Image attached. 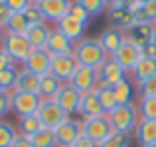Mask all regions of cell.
Returning a JSON list of instances; mask_svg holds the SVG:
<instances>
[{"instance_id":"1","label":"cell","mask_w":156,"mask_h":147,"mask_svg":"<svg viewBox=\"0 0 156 147\" xmlns=\"http://www.w3.org/2000/svg\"><path fill=\"white\" fill-rule=\"evenodd\" d=\"M73 56L77 58V62H79L81 66L93 68V70H99L107 60L111 58L103 50L99 38H83L81 42H77L75 50H73Z\"/></svg>"},{"instance_id":"2","label":"cell","mask_w":156,"mask_h":147,"mask_svg":"<svg viewBox=\"0 0 156 147\" xmlns=\"http://www.w3.org/2000/svg\"><path fill=\"white\" fill-rule=\"evenodd\" d=\"M111 121V127L117 133H125V135H130L134 133L138 121H140V111H138V105L134 104H119L113 111L107 113Z\"/></svg>"},{"instance_id":"3","label":"cell","mask_w":156,"mask_h":147,"mask_svg":"<svg viewBox=\"0 0 156 147\" xmlns=\"http://www.w3.org/2000/svg\"><path fill=\"white\" fill-rule=\"evenodd\" d=\"M42 97L36 92H10V111H14L18 117H26V115H36L42 105Z\"/></svg>"},{"instance_id":"4","label":"cell","mask_w":156,"mask_h":147,"mask_svg":"<svg viewBox=\"0 0 156 147\" xmlns=\"http://www.w3.org/2000/svg\"><path fill=\"white\" fill-rule=\"evenodd\" d=\"M36 115L40 117V121H42L44 127L51 129V131H55L61 123H65V121L69 119V115L59 107V104H57L55 100H44Z\"/></svg>"},{"instance_id":"5","label":"cell","mask_w":156,"mask_h":147,"mask_svg":"<svg viewBox=\"0 0 156 147\" xmlns=\"http://www.w3.org/2000/svg\"><path fill=\"white\" fill-rule=\"evenodd\" d=\"M0 48H2L14 62H20V64L26 62V58L32 54V50H34L24 34H6Z\"/></svg>"},{"instance_id":"6","label":"cell","mask_w":156,"mask_h":147,"mask_svg":"<svg viewBox=\"0 0 156 147\" xmlns=\"http://www.w3.org/2000/svg\"><path fill=\"white\" fill-rule=\"evenodd\" d=\"M111 58H113L126 74H130L134 68H136V64L142 60V50H140V46H136V44L125 40V44H122Z\"/></svg>"},{"instance_id":"7","label":"cell","mask_w":156,"mask_h":147,"mask_svg":"<svg viewBox=\"0 0 156 147\" xmlns=\"http://www.w3.org/2000/svg\"><path fill=\"white\" fill-rule=\"evenodd\" d=\"M81 64L77 62V58L73 54H61V56H51V68L50 72L57 80H61L63 84H69L73 77V74L77 72Z\"/></svg>"},{"instance_id":"8","label":"cell","mask_w":156,"mask_h":147,"mask_svg":"<svg viewBox=\"0 0 156 147\" xmlns=\"http://www.w3.org/2000/svg\"><path fill=\"white\" fill-rule=\"evenodd\" d=\"M81 131H83V135H87V137H91L93 141L101 143V141H105L107 137L113 133V127H111L109 117L101 115V117L83 119V121H81Z\"/></svg>"},{"instance_id":"9","label":"cell","mask_w":156,"mask_h":147,"mask_svg":"<svg viewBox=\"0 0 156 147\" xmlns=\"http://www.w3.org/2000/svg\"><path fill=\"white\" fill-rule=\"evenodd\" d=\"M69 84H71L81 96H83V93H89V92H95V89L99 88V72L93 70V68H87V66H79L77 72L73 74Z\"/></svg>"},{"instance_id":"10","label":"cell","mask_w":156,"mask_h":147,"mask_svg":"<svg viewBox=\"0 0 156 147\" xmlns=\"http://www.w3.org/2000/svg\"><path fill=\"white\" fill-rule=\"evenodd\" d=\"M71 0H40L38 6L44 14V20H50V22H59L71 10Z\"/></svg>"},{"instance_id":"11","label":"cell","mask_w":156,"mask_h":147,"mask_svg":"<svg viewBox=\"0 0 156 147\" xmlns=\"http://www.w3.org/2000/svg\"><path fill=\"white\" fill-rule=\"evenodd\" d=\"M55 101L59 104V107L63 109L67 115H73V113H79L81 93L77 92L71 84H63V88H61L59 93L55 96Z\"/></svg>"},{"instance_id":"12","label":"cell","mask_w":156,"mask_h":147,"mask_svg":"<svg viewBox=\"0 0 156 147\" xmlns=\"http://www.w3.org/2000/svg\"><path fill=\"white\" fill-rule=\"evenodd\" d=\"M154 30H156V24L154 22H138V24H133L129 30H125V38L129 42L136 44V46H144V44L152 42V36H154Z\"/></svg>"},{"instance_id":"13","label":"cell","mask_w":156,"mask_h":147,"mask_svg":"<svg viewBox=\"0 0 156 147\" xmlns=\"http://www.w3.org/2000/svg\"><path fill=\"white\" fill-rule=\"evenodd\" d=\"M51 68V54L48 50H32V54L24 62V70L36 74V76H44Z\"/></svg>"},{"instance_id":"14","label":"cell","mask_w":156,"mask_h":147,"mask_svg":"<svg viewBox=\"0 0 156 147\" xmlns=\"http://www.w3.org/2000/svg\"><path fill=\"white\" fill-rule=\"evenodd\" d=\"M79 115L83 117V119L107 115V111H105L103 104H101V97H99V93H97V89H95V92H89V93H83V96H81Z\"/></svg>"},{"instance_id":"15","label":"cell","mask_w":156,"mask_h":147,"mask_svg":"<svg viewBox=\"0 0 156 147\" xmlns=\"http://www.w3.org/2000/svg\"><path fill=\"white\" fill-rule=\"evenodd\" d=\"M83 135L81 131V121L71 119L69 117L65 123H61L59 127L55 129V137H57V145H65V147H73L79 137Z\"/></svg>"},{"instance_id":"16","label":"cell","mask_w":156,"mask_h":147,"mask_svg":"<svg viewBox=\"0 0 156 147\" xmlns=\"http://www.w3.org/2000/svg\"><path fill=\"white\" fill-rule=\"evenodd\" d=\"M97 72H99V85H111V88H113V85H117L119 81L126 80V72L122 70L113 58L107 60Z\"/></svg>"},{"instance_id":"17","label":"cell","mask_w":156,"mask_h":147,"mask_svg":"<svg viewBox=\"0 0 156 147\" xmlns=\"http://www.w3.org/2000/svg\"><path fill=\"white\" fill-rule=\"evenodd\" d=\"M46 50L50 52L51 56H61V54H73V50H75V44L71 42V40L67 38V36H63V32L57 30V28H53L50 32V38H48V46Z\"/></svg>"},{"instance_id":"18","label":"cell","mask_w":156,"mask_h":147,"mask_svg":"<svg viewBox=\"0 0 156 147\" xmlns=\"http://www.w3.org/2000/svg\"><path fill=\"white\" fill-rule=\"evenodd\" d=\"M125 32L121 28H115V26H109L107 30H103V34L99 36V42L103 46V50L107 52L109 56H113L119 48L125 44Z\"/></svg>"},{"instance_id":"19","label":"cell","mask_w":156,"mask_h":147,"mask_svg":"<svg viewBox=\"0 0 156 147\" xmlns=\"http://www.w3.org/2000/svg\"><path fill=\"white\" fill-rule=\"evenodd\" d=\"M85 28H87V26H85L83 22H79L77 18H73L71 14H67L63 20H59V22H57V30L63 32V36H67L73 44H77V42H81V40H83Z\"/></svg>"},{"instance_id":"20","label":"cell","mask_w":156,"mask_h":147,"mask_svg":"<svg viewBox=\"0 0 156 147\" xmlns=\"http://www.w3.org/2000/svg\"><path fill=\"white\" fill-rule=\"evenodd\" d=\"M63 88V81L57 80L51 72L40 76V88H38V93L42 100H55V96L59 93V89Z\"/></svg>"},{"instance_id":"21","label":"cell","mask_w":156,"mask_h":147,"mask_svg":"<svg viewBox=\"0 0 156 147\" xmlns=\"http://www.w3.org/2000/svg\"><path fill=\"white\" fill-rule=\"evenodd\" d=\"M134 137H136V141H138V145H140V147L156 143V121L140 117L136 129H134Z\"/></svg>"},{"instance_id":"22","label":"cell","mask_w":156,"mask_h":147,"mask_svg":"<svg viewBox=\"0 0 156 147\" xmlns=\"http://www.w3.org/2000/svg\"><path fill=\"white\" fill-rule=\"evenodd\" d=\"M50 32L51 28H48V24H36V26H30V30L26 32V38L28 42L32 44V48L34 50H46L48 46V38H50Z\"/></svg>"},{"instance_id":"23","label":"cell","mask_w":156,"mask_h":147,"mask_svg":"<svg viewBox=\"0 0 156 147\" xmlns=\"http://www.w3.org/2000/svg\"><path fill=\"white\" fill-rule=\"evenodd\" d=\"M130 76H133L136 85H140L142 81H146L152 76H156V58H142L136 64V68L130 72Z\"/></svg>"},{"instance_id":"24","label":"cell","mask_w":156,"mask_h":147,"mask_svg":"<svg viewBox=\"0 0 156 147\" xmlns=\"http://www.w3.org/2000/svg\"><path fill=\"white\" fill-rule=\"evenodd\" d=\"M109 22H111V26L121 28V30L125 32L134 24V20H133V14H130L129 8L119 6V8H111L109 10Z\"/></svg>"},{"instance_id":"25","label":"cell","mask_w":156,"mask_h":147,"mask_svg":"<svg viewBox=\"0 0 156 147\" xmlns=\"http://www.w3.org/2000/svg\"><path fill=\"white\" fill-rule=\"evenodd\" d=\"M113 92L117 96L119 104H133L134 96H136V85H134V81H130L126 77V80L119 81L117 85H113Z\"/></svg>"},{"instance_id":"26","label":"cell","mask_w":156,"mask_h":147,"mask_svg":"<svg viewBox=\"0 0 156 147\" xmlns=\"http://www.w3.org/2000/svg\"><path fill=\"white\" fill-rule=\"evenodd\" d=\"M40 88V76L28 72V70H18V80H16V89L18 92H36Z\"/></svg>"},{"instance_id":"27","label":"cell","mask_w":156,"mask_h":147,"mask_svg":"<svg viewBox=\"0 0 156 147\" xmlns=\"http://www.w3.org/2000/svg\"><path fill=\"white\" fill-rule=\"evenodd\" d=\"M4 28H6V34H26L30 30V24L24 18L22 12H12L4 22Z\"/></svg>"},{"instance_id":"28","label":"cell","mask_w":156,"mask_h":147,"mask_svg":"<svg viewBox=\"0 0 156 147\" xmlns=\"http://www.w3.org/2000/svg\"><path fill=\"white\" fill-rule=\"evenodd\" d=\"M40 129H44V125H42V121H40L38 115L18 117V131H20V135H26V137L32 139Z\"/></svg>"},{"instance_id":"29","label":"cell","mask_w":156,"mask_h":147,"mask_svg":"<svg viewBox=\"0 0 156 147\" xmlns=\"http://www.w3.org/2000/svg\"><path fill=\"white\" fill-rule=\"evenodd\" d=\"M97 93H99L101 104H103V107H105L107 113L113 111V109L119 105L117 96H115V92H113V88H111V85H99V88H97Z\"/></svg>"},{"instance_id":"30","label":"cell","mask_w":156,"mask_h":147,"mask_svg":"<svg viewBox=\"0 0 156 147\" xmlns=\"http://www.w3.org/2000/svg\"><path fill=\"white\" fill-rule=\"evenodd\" d=\"M32 143L36 147H57V137H55V131L51 129H40L34 137H32Z\"/></svg>"},{"instance_id":"31","label":"cell","mask_w":156,"mask_h":147,"mask_svg":"<svg viewBox=\"0 0 156 147\" xmlns=\"http://www.w3.org/2000/svg\"><path fill=\"white\" fill-rule=\"evenodd\" d=\"M18 133H16V127L8 121L0 119V147H12V143L16 141Z\"/></svg>"},{"instance_id":"32","label":"cell","mask_w":156,"mask_h":147,"mask_svg":"<svg viewBox=\"0 0 156 147\" xmlns=\"http://www.w3.org/2000/svg\"><path fill=\"white\" fill-rule=\"evenodd\" d=\"M138 111H140V117L156 121V96L140 97V101H138Z\"/></svg>"},{"instance_id":"33","label":"cell","mask_w":156,"mask_h":147,"mask_svg":"<svg viewBox=\"0 0 156 147\" xmlns=\"http://www.w3.org/2000/svg\"><path fill=\"white\" fill-rule=\"evenodd\" d=\"M99 147H130V135L113 131L105 141H101Z\"/></svg>"},{"instance_id":"34","label":"cell","mask_w":156,"mask_h":147,"mask_svg":"<svg viewBox=\"0 0 156 147\" xmlns=\"http://www.w3.org/2000/svg\"><path fill=\"white\" fill-rule=\"evenodd\" d=\"M16 80H18V70L12 68V70H6V72H0V89L4 92H14L16 89Z\"/></svg>"},{"instance_id":"35","label":"cell","mask_w":156,"mask_h":147,"mask_svg":"<svg viewBox=\"0 0 156 147\" xmlns=\"http://www.w3.org/2000/svg\"><path fill=\"white\" fill-rule=\"evenodd\" d=\"M22 14H24V18L28 20L30 26H36V24H44V22H46V20H44L42 10H40V6H38V4H34V2H32L30 6L22 12Z\"/></svg>"},{"instance_id":"36","label":"cell","mask_w":156,"mask_h":147,"mask_svg":"<svg viewBox=\"0 0 156 147\" xmlns=\"http://www.w3.org/2000/svg\"><path fill=\"white\" fill-rule=\"evenodd\" d=\"M77 4H81V6L85 8V10L89 12L91 16H97V14H101V12L105 10V0H75Z\"/></svg>"},{"instance_id":"37","label":"cell","mask_w":156,"mask_h":147,"mask_svg":"<svg viewBox=\"0 0 156 147\" xmlns=\"http://www.w3.org/2000/svg\"><path fill=\"white\" fill-rule=\"evenodd\" d=\"M138 88V96L140 97H152L156 96V76H152L150 80L142 81L140 85H136Z\"/></svg>"},{"instance_id":"38","label":"cell","mask_w":156,"mask_h":147,"mask_svg":"<svg viewBox=\"0 0 156 147\" xmlns=\"http://www.w3.org/2000/svg\"><path fill=\"white\" fill-rule=\"evenodd\" d=\"M69 14H71L73 18H77L79 22H83L85 26H87L89 20H91V14H89V12L85 10L81 4H77V2H73V4H71V10H69Z\"/></svg>"},{"instance_id":"39","label":"cell","mask_w":156,"mask_h":147,"mask_svg":"<svg viewBox=\"0 0 156 147\" xmlns=\"http://www.w3.org/2000/svg\"><path fill=\"white\" fill-rule=\"evenodd\" d=\"M142 10L148 22L156 24V0H148V2H142Z\"/></svg>"},{"instance_id":"40","label":"cell","mask_w":156,"mask_h":147,"mask_svg":"<svg viewBox=\"0 0 156 147\" xmlns=\"http://www.w3.org/2000/svg\"><path fill=\"white\" fill-rule=\"evenodd\" d=\"M4 4H6L12 12H24L32 2L30 0H4Z\"/></svg>"},{"instance_id":"41","label":"cell","mask_w":156,"mask_h":147,"mask_svg":"<svg viewBox=\"0 0 156 147\" xmlns=\"http://www.w3.org/2000/svg\"><path fill=\"white\" fill-rule=\"evenodd\" d=\"M10 111V92L0 89V117H4Z\"/></svg>"},{"instance_id":"42","label":"cell","mask_w":156,"mask_h":147,"mask_svg":"<svg viewBox=\"0 0 156 147\" xmlns=\"http://www.w3.org/2000/svg\"><path fill=\"white\" fill-rule=\"evenodd\" d=\"M12 68H16V62L10 58V56L6 54V52L0 48V72H6V70H12Z\"/></svg>"},{"instance_id":"43","label":"cell","mask_w":156,"mask_h":147,"mask_svg":"<svg viewBox=\"0 0 156 147\" xmlns=\"http://www.w3.org/2000/svg\"><path fill=\"white\" fill-rule=\"evenodd\" d=\"M73 147H99V143H97V141H93L91 137H87V135H81L79 139L73 143Z\"/></svg>"},{"instance_id":"44","label":"cell","mask_w":156,"mask_h":147,"mask_svg":"<svg viewBox=\"0 0 156 147\" xmlns=\"http://www.w3.org/2000/svg\"><path fill=\"white\" fill-rule=\"evenodd\" d=\"M140 50H142V58H156V44L154 42L144 44Z\"/></svg>"},{"instance_id":"45","label":"cell","mask_w":156,"mask_h":147,"mask_svg":"<svg viewBox=\"0 0 156 147\" xmlns=\"http://www.w3.org/2000/svg\"><path fill=\"white\" fill-rule=\"evenodd\" d=\"M12 147H36V145L32 143L30 137H26V135H18V137H16V141L12 143Z\"/></svg>"},{"instance_id":"46","label":"cell","mask_w":156,"mask_h":147,"mask_svg":"<svg viewBox=\"0 0 156 147\" xmlns=\"http://www.w3.org/2000/svg\"><path fill=\"white\" fill-rule=\"evenodd\" d=\"M10 14H12V10H10V8H8L4 2H0V22L4 24V22L8 20V16H10Z\"/></svg>"},{"instance_id":"47","label":"cell","mask_w":156,"mask_h":147,"mask_svg":"<svg viewBox=\"0 0 156 147\" xmlns=\"http://www.w3.org/2000/svg\"><path fill=\"white\" fill-rule=\"evenodd\" d=\"M105 6L109 8H119V6H122V0H105Z\"/></svg>"},{"instance_id":"48","label":"cell","mask_w":156,"mask_h":147,"mask_svg":"<svg viewBox=\"0 0 156 147\" xmlns=\"http://www.w3.org/2000/svg\"><path fill=\"white\" fill-rule=\"evenodd\" d=\"M4 36H6V28H4V24L0 22V46H2V40H4Z\"/></svg>"},{"instance_id":"49","label":"cell","mask_w":156,"mask_h":147,"mask_svg":"<svg viewBox=\"0 0 156 147\" xmlns=\"http://www.w3.org/2000/svg\"><path fill=\"white\" fill-rule=\"evenodd\" d=\"M152 42L156 44V30H154V36H152Z\"/></svg>"},{"instance_id":"50","label":"cell","mask_w":156,"mask_h":147,"mask_svg":"<svg viewBox=\"0 0 156 147\" xmlns=\"http://www.w3.org/2000/svg\"><path fill=\"white\" fill-rule=\"evenodd\" d=\"M30 2H34V4H38V2H40V0H30Z\"/></svg>"},{"instance_id":"51","label":"cell","mask_w":156,"mask_h":147,"mask_svg":"<svg viewBox=\"0 0 156 147\" xmlns=\"http://www.w3.org/2000/svg\"><path fill=\"white\" fill-rule=\"evenodd\" d=\"M146 147H156V143H152V145H146Z\"/></svg>"},{"instance_id":"52","label":"cell","mask_w":156,"mask_h":147,"mask_svg":"<svg viewBox=\"0 0 156 147\" xmlns=\"http://www.w3.org/2000/svg\"><path fill=\"white\" fill-rule=\"evenodd\" d=\"M140 2H148V0H140Z\"/></svg>"},{"instance_id":"53","label":"cell","mask_w":156,"mask_h":147,"mask_svg":"<svg viewBox=\"0 0 156 147\" xmlns=\"http://www.w3.org/2000/svg\"><path fill=\"white\" fill-rule=\"evenodd\" d=\"M57 147H65V145H57Z\"/></svg>"},{"instance_id":"54","label":"cell","mask_w":156,"mask_h":147,"mask_svg":"<svg viewBox=\"0 0 156 147\" xmlns=\"http://www.w3.org/2000/svg\"><path fill=\"white\" fill-rule=\"evenodd\" d=\"M0 2H4V0H0Z\"/></svg>"}]
</instances>
